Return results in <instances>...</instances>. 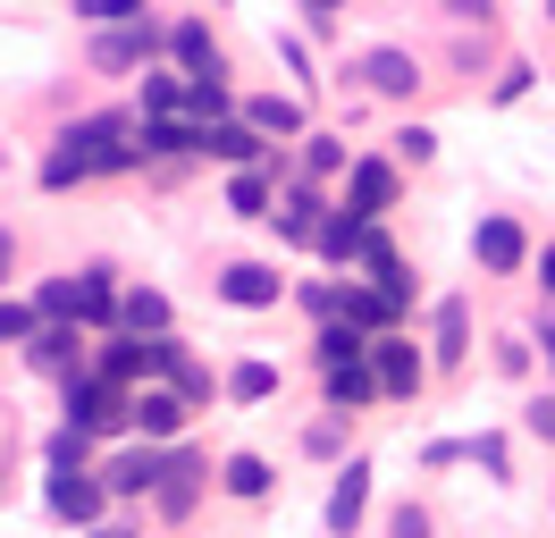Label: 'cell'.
Returning a JSON list of instances; mask_svg holds the SVG:
<instances>
[{
	"label": "cell",
	"instance_id": "6da1fadb",
	"mask_svg": "<svg viewBox=\"0 0 555 538\" xmlns=\"http://www.w3.org/2000/svg\"><path fill=\"white\" fill-rule=\"evenodd\" d=\"M60 152H68L85 177H102V168H127L143 161V127H127V118H85V127L60 134Z\"/></svg>",
	"mask_w": 555,
	"mask_h": 538
},
{
	"label": "cell",
	"instance_id": "7a4b0ae2",
	"mask_svg": "<svg viewBox=\"0 0 555 538\" xmlns=\"http://www.w3.org/2000/svg\"><path fill=\"white\" fill-rule=\"evenodd\" d=\"M68 430H76V437H109V430H127V387H109L102 370L68 379Z\"/></svg>",
	"mask_w": 555,
	"mask_h": 538
},
{
	"label": "cell",
	"instance_id": "3957f363",
	"mask_svg": "<svg viewBox=\"0 0 555 538\" xmlns=\"http://www.w3.org/2000/svg\"><path fill=\"white\" fill-rule=\"evenodd\" d=\"M152 51H169V34L152 26V17H127V26L93 34V67H109V76H118V67H143Z\"/></svg>",
	"mask_w": 555,
	"mask_h": 538
},
{
	"label": "cell",
	"instance_id": "277c9868",
	"mask_svg": "<svg viewBox=\"0 0 555 538\" xmlns=\"http://www.w3.org/2000/svg\"><path fill=\"white\" fill-rule=\"evenodd\" d=\"M102 479H93V471L85 463H51V513H60V522H85V530H102Z\"/></svg>",
	"mask_w": 555,
	"mask_h": 538
},
{
	"label": "cell",
	"instance_id": "5b68a950",
	"mask_svg": "<svg viewBox=\"0 0 555 538\" xmlns=\"http://www.w3.org/2000/svg\"><path fill=\"white\" fill-rule=\"evenodd\" d=\"M160 479H169V454H160V446H127V454L102 463L109 497H160Z\"/></svg>",
	"mask_w": 555,
	"mask_h": 538
},
{
	"label": "cell",
	"instance_id": "8992f818",
	"mask_svg": "<svg viewBox=\"0 0 555 538\" xmlns=\"http://www.w3.org/2000/svg\"><path fill=\"white\" fill-rule=\"evenodd\" d=\"M346 210L362 228H379V210H396V168L387 161H353L346 168Z\"/></svg>",
	"mask_w": 555,
	"mask_h": 538
},
{
	"label": "cell",
	"instance_id": "52a82bcc",
	"mask_svg": "<svg viewBox=\"0 0 555 538\" xmlns=\"http://www.w3.org/2000/svg\"><path fill=\"white\" fill-rule=\"evenodd\" d=\"M127 421L143 430V446H169V437L185 430V396H177V387H135V396H127Z\"/></svg>",
	"mask_w": 555,
	"mask_h": 538
},
{
	"label": "cell",
	"instance_id": "ba28073f",
	"mask_svg": "<svg viewBox=\"0 0 555 538\" xmlns=\"http://www.w3.org/2000/svg\"><path fill=\"white\" fill-rule=\"evenodd\" d=\"M169 60L185 67V85H219V42H210L203 17H177L169 26Z\"/></svg>",
	"mask_w": 555,
	"mask_h": 538
},
{
	"label": "cell",
	"instance_id": "9c48e42d",
	"mask_svg": "<svg viewBox=\"0 0 555 538\" xmlns=\"http://www.w3.org/2000/svg\"><path fill=\"white\" fill-rule=\"evenodd\" d=\"M118 329L135 336V345H160V336H169V295H160V286H127V295H118Z\"/></svg>",
	"mask_w": 555,
	"mask_h": 538
},
{
	"label": "cell",
	"instance_id": "30bf717a",
	"mask_svg": "<svg viewBox=\"0 0 555 538\" xmlns=\"http://www.w3.org/2000/svg\"><path fill=\"white\" fill-rule=\"evenodd\" d=\"M371 370H379V396H413L421 379H429V362H421L404 336H379V345H371Z\"/></svg>",
	"mask_w": 555,
	"mask_h": 538
},
{
	"label": "cell",
	"instance_id": "8fae6325",
	"mask_svg": "<svg viewBox=\"0 0 555 538\" xmlns=\"http://www.w3.org/2000/svg\"><path fill=\"white\" fill-rule=\"evenodd\" d=\"M219 295L236 303V311H270L278 303V269L270 261H228L219 269Z\"/></svg>",
	"mask_w": 555,
	"mask_h": 538
},
{
	"label": "cell",
	"instance_id": "7c38bea8",
	"mask_svg": "<svg viewBox=\"0 0 555 538\" xmlns=\"http://www.w3.org/2000/svg\"><path fill=\"white\" fill-rule=\"evenodd\" d=\"M194 504H203V463H194V454H169V479H160L152 513H160V522H185Z\"/></svg>",
	"mask_w": 555,
	"mask_h": 538
},
{
	"label": "cell",
	"instance_id": "4fadbf2b",
	"mask_svg": "<svg viewBox=\"0 0 555 538\" xmlns=\"http://www.w3.org/2000/svg\"><path fill=\"white\" fill-rule=\"evenodd\" d=\"M362 504H371V463H346V471H337V488H328V530L353 538V530H362Z\"/></svg>",
	"mask_w": 555,
	"mask_h": 538
},
{
	"label": "cell",
	"instance_id": "5bb4252c",
	"mask_svg": "<svg viewBox=\"0 0 555 538\" xmlns=\"http://www.w3.org/2000/svg\"><path fill=\"white\" fill-rule=\"evenodd\" d=\"M472 253H480V269H496V278H505V269H521V261H530V235H521L514 219H480Z\"/></svg>",
	"mask_w": 555,
	"mask_h": 538
},
{
	"label": "cell",
	"instance_id": "9a60e30c",
	"mask_svg": "<svg viewBox=\"0 0 555 538\" xmlns=\"http://www.w3.org/2000/svg\"><path fill=\"white\" fill-rule=\"evenodd\" d=\"M362 76H371V93H387V101H404V93L421 85L413 51H396V42H379V51H362Z\"/></svg>",
	"mask_w": 555,
	"mask_h": 538
},
{
	"label": "cell",
	"instance_id": "2e32d148",
	"mask_svg": "<svg viewBox=\"0 0 555 538\" xmlns=\"http://www.w3.org/2000/svg\"><path fill=\"white\" fill-rule=\"evenodd\" d=\"M320 210H328V202H320L312 185H286V202H278V235H286V244H320V228H328Z\"/></svg>",
	"mask_w": 555,
	"mask_h": 538
},
{
	"label": "cell",
	"instance_id": "e0dca14e",
	"mask_svg": "<svg viewBox=\"0 0 555 538\" xmlns=\"http://www.w3.org/2000/svg\"><path fill=\"white\" fill-rule=\"evenodd\" d=\"M371 345H379V336H362V329H353V320H328V329L312 336L320 370H353V362H371Z\"/></svg>",
	"mask_w": 555,
	"mask_h": 538
},
{
	"label": "cell",
	"instance_id": "ac0fdd59",
	"mask_svg": "<svg viewBox=\"0 0 555 538\" xmlns=\"http://www.w3.org/2000/svg\"><path fill=\"white\" fill-rule=\"evenodd\" d=\"M396 311H404V303L379 295V286H346V320H353L362 336H396Z\"/></svg>",
	"mask_w": 555,
	"mask_h": 538
},
{
	"label": "cell",
	"instance_id": "d6986e66",
	"mask_svg": "<svg viewBox=\"0 0 555 538\" xmlns=\"http://www.w3.org/2000/svg\"><path fill=\"white\" fill-rule=\"evenodd\" d=\"M244 127H253V134H312V127H304V101H286V93L244 101Z\"/></svg>",
	"mask_w": 555,
	"mask_h": 538
},
{
	"label": "cell",
	"instance_id": "ffe728a7",
	"mask_svg": "<svg viewBox=\"0 0 555 538\" xmlns=\"http://www.w3.org/2000/svg\"><path fill=\"white\" fill-rule=\"evenodd\" d=\"M109 320H118L109 269H85V278H76V329H109Z\"/></svg>",
	"mask_w": 555,
	"mask_h": 538
},
{
	"label": "cell",
	"instance_id": "44dd1931",
	"mask_svg": "<svg viewBox=\"0 0 555 538\" xmlns=\"http://www.w3.org/2000/svg\"><path fill=\"white\" fill-rule=\"evenodd\" d=\"M228 210H236V219H278L270 210V168H236V177H228Z\"/></svg>",
	"mask_w": 555,
	"mask_h": 538
},
{
	"label": "cell",
	"instance_id": "7402d4cb",
	"mask_svg": "<svg viewBox=\"0 0 555 538\" xmlns=\"http://www.w3.org/2000/svg\"><path fill=\"white\" fill-rule=\"evenodd\" d=\"M362 244H371V228H362L353 210H328V228H320V253H328V261H362Z\"/></svg>",
	"mask_w": 555,
	"mask_h": 538
},
{
	"label": "cell",
	"instance_id": "603a6c76",
	"mask_svg": "<svg viewBox=\"0 0 555 538\" xmlns=\"http://www.w3.org/2000/svg\"><path fill=\"white\" fill-rule=\"evenodd\" d=\"M219 488H228V497H244V504H261V497H270V463H261V454H228Z\"/></svg>",
	"mask_w": 555,
	"mask_h": 538
},
{
	"label": "cell",
	"instance_id": "cb8c5ba5",
	"mask_svg": "<svg viewBox=\"0 0 555 538\" xmlns=\"http://www.w3.org/2000/svg\"><path fill=\"white\" fill-rule=\"evenodd\" d=\"M135 370L152 379V345H135V336H109V345H102V379H109V387H127Z\"/></svg>",
	"mask_w": 555,
	"mask_h": 538
},
{
	"label": "cell",
	"instance_id": "d4e9b609",
	"mask_svg": "<svg viewBox=\"0 0 555 538\" xmlns=\"http://www.w3.org/2000/svg\"><path fill=\"white\" fill-rule=\"evenodd\" d=\"M26 354H35V370H60V379H85V370H76V329H42L35 345H26Z\"/></svg>",
	"mask_w": 555,
	"mask_h": 538
},
{
	"label": "cell",
	"instance_id": "484cf974",
	"mask_svg": "<svg viewBox=\"0 0 555 538\" xmlns=\"http://www.w3.org/2000/svg\"><path fill=\"white\" fill-rule=\"evenodd\" d=\"M371 396H379V370H371V362L328 370V404H337V412H353V404H371Z\"/></svg>",
	"mask_w": 555,
	"mask_h": 538
},
{
	"label": "cell",
	"instance_id": "4316f807",
	"mask_svg": "<svg viewBox=\"0 0 555 538\" xmlns=\"http://www.w3.org/2000/svg\"><path fill=\"white\" fill-rule=\"evenodd\" d=\"M210 152L236 161V168H261V134L244 127V118H228V127H210Z\"/></svg>",
	"mask_w": 555,
	"mask_h": 538
},
{
	"label": "cell",
	"instance_id": "83f0119b",
	"mask_svg": "<svg viewBox=\"0 0 555 538\" xmlns=\"http://www.w3.org/2000/svg\"><path fill=\"white\" fill-rule=\"evenodd\" d=\"M228 396H236V404H270L278 396V370L270 362H236V370H228Z\"/></svg>",
	"mask_w": 555,
	"mask_h": 538
},
{
	"label": "cell",
	"instance_id": "f1b7e54d",
	"mask_svg": "<svg viewBox=\"0 0 555 538\" xmlns=\"http://www.w3.org/2000/svg\"><path fill=\"white\" fill-rule=\"evenodd\" d=\"M463 345H472V311L438 303V362H463Z\"/></svg>",
	"mask_w": 555,
	"mask_h": 538
},
{
	"label": "cell",
	"instance_id": "f546056e",
	"mask_svg": "<svg viewBox=\"0 0 555 538\" xmlns=\"http://www.w3.org/2000/svg\"><path fill=\"white\" fill-rule=\"evenodd\" d=\"M346 168V143L337 134H304V177H337Z\"/></svg>",
	"mask_w": 555,
	"mask_h": 538
},
{
	"label": "cell",
	"instance_id": "4dcf8cb0",
	"mask_svg": "<svg viewBox=\"0 0 555 538\" xmlns=\"http://www.w3.org/2000/svg\"><path fill=\"white\" fill-rule=\"evenodd\" d=\"M0 336H9V345H35L42 311H35V303H0Z\"/></svg>",
	"mask_w": 555,
	"mask_h": 538
},
{
	"label": "cell",
	"instance_id": "1f68e13d",
	"mask_svg": "<svg viewBox=\"0 0 555 538\" xmlns=\"http://www.w3.org/2000/svg\"><path fill=\"white\" fill-rule=\"evenodd\" d=\"M177 396H185V412H203V404H210V370L203 362H177Z\"/></svg>",
	"mask_w": 555,
	"mask_h": 538
},
{
	"label": "cell",
	"instance_id": "d6a6232c",
	"mask_svg": "<svg viewBox=\"0 0 555 538\" xmlns=\"http://www.w3.org/2000/svg\"><path fill=\"white\" fill-rule=\"evenodd\" d=\"M396 152H404V161H429V152H438V134H429V127H404V134H396Z\"/></svg>",
	"mask_w": 555,
	"mask_h": 538
},
{
	"label": "cell",
	"instance_id": "836d02e7",
	"mask_svg": "<svg viewBox=\"0 0 555 538\" xmlns=\"http://www.w3.org/2000/svg\"><path fill=\"white\" fill-rule=\"evenodd\" d=\"M472 463H480L488 479H505V437H480V446H472Z\"/></svg>",
	"mask_w": 555,
	"mask_h": 538
},
{
	"label": "cell",
	"instance_id": "e575fe53",
	"mask_svg": "<svg viewBox=\"0 0 555 538\" xmlns=\"http://www.w3.org/2000/svg\"><path fill=\"white\" fill-rule=\"evenodd\" d=\"M387 538H429V513H421V504H404V513L387 522Z\"/></svg>",
	"mask_w": 555,
	"mask_h": 538
},
{
	"label": "cell",
	"instance_id": "d590c367",
	"mask_svg": "<svg viewBox=\"0 0 555 538\" xmlns=\"http://www.w3.org/2000/svg\"><path fill=\"white\" fill-rule=\"evenodd\" d=\"M530 437H547V446H555V396L530 404Z\"/></svg>",
	"mask_w": 555,
	"mask_h": 538
},
{
	"label": "cell",
	"instance_id": "8d00e7d4",
	"mask_svg": "<svg viewBox=\"0 0 555 538\" xmlns=\"http://www.w3.org/2000/svg\"><path fill=\"white\" fill-rule=\"evenodd\" d=\"M9 261H17V235L0 228V286H9Z\"/></svg>",
	"mask_w": 555,
	"mask_h": 538
},
{
	"label": "cell",
	"instance_id": "74e56055",
	"mask_svg": "<svg viewBox=\"0 0 555 538\" xmlns=\"http://www.w3.org/2000/svg\"><path fill=\"white\" fill-rule=\"evenodd\" d=\"M539 286H547V295H555V244H547V253H539Z\"/></svg>",
	"mask_w": 555,
	"mask_h": 538
},
{
	"label": "cell",
	"instance_id": "f35d334b",
	"mask_svg": "<svg viewBox=\"0 0 555 538\" xmlns=\"http://www.w3.org/2000/svg\"><path fill=\"white\" fill-rule=\"evenodd\" d=\"M93 538H135V530H127V522H102V530H93Z\"/></svg>",
	"mask_w": 555,
	"mask_h": 538
},
{
	"label": "cell",
	"instance_id": "ab89813d",
	"mask_svg": "<svg viewBox=\"0 0 555 538\" xmlns=\"http://www.w3.org/2000/svg\"><path fill=\"white\" fill-rule=\"evenodd\" d=\"M539 345H547V362H555V320H547V329H539Z\"/></svg>",
	"mask_w": 555,
	"mask_h": 538
}]
</instances>
